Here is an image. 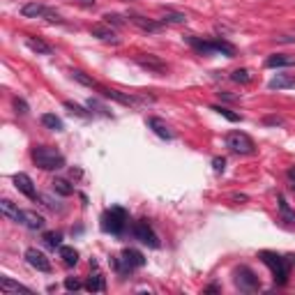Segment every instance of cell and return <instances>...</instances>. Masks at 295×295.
I'll use <instances>...</instances> for the list:
<instances>
[{
	"label": "cell",
	"mask_w": 295,
	"mask_h": 295,
	"mask_svg": "<svg viewBox=\"0 0 295 295\" xmlns=\"http://www.w3.org/2000/svg\"><path fill=\"white\" fill-rule=\"evenodd\" d=\"M30 157H33L35 166H39L42 171H60L62 166H65L62 152H58L51 146H35L30 150Z\"/></svg>",
	"instance_id": "cell-1"
},
{
	"label": "cell",
	"mask_w": 295,
	"mask_h": 295,
	"mask_svg": "<svg viewBox=\"0 0 295 295\" xmlns=\"http://www.w3.org/2000/svg\"><path fill=\"white\" fill-rule=\"evenodd\" d=\"M258 256L270 268L272 277H275V284H277V286H286L288 275H291V263H288V258H284V256H279V254H275V252H268V249L260 252Z\"/></svg>",
	"instance_id": "cell-2"
},
{
	"label": "cell",
	"mask_w": 295,
	"mask_h": 295,
	"mask_svg": "<svg viewBox=\"0 0 295 295\" xmlns=\"http://www.w3.org/2000/svg\"><path fill=\"white\" fill-rule=\"evenodd\" d=\"M129 226V212L120 205H113L102 215V228L111 235H122L125 228Z\"/></svg>",
	"instance_id": "cell-3"
},
{
	"label": "cell",
	"mask_w": 295,
	"mask_h": 295,
	"mask_svg": "<svg viewBox=\"0 0 295 295\" xmlns=\"http://www.w3.org/2000/svg\"><path fill=\"white\" fill-rule=\"evenodd\" d=\"M233 279H235V286L240 288L242 293H254V291H258V288H260L258 277H256V272H254L249 265H240V268H235Z\"/></svg>",
	"instance_id": "cell-4"
},
{
	"label": "cell",
	"mask_w": 295,
	"mask_h": 295,
	"mask_svg": "<svg viewBox=\"0 0 295 295\" xmlns=\"http://www.w3.org/2000/svg\"><path fill=\"white\" fill-rule=\"evenodd\" d=\"M226 146L231 148L233 152H238V155H254L256 152V143L244 131H231L226 136Z\"/></svg>",
	"instance_id": "cell-5"
},
{
	"label": "cell",
	"mask_w": 295,
	"mask_h": 295,
	"mask_svg": "<svg viewBox=\"0 0 295 295\" xmlns=\"http://www.w3.org/2000/svg\"><path fill=\"white\" fill-rule=\"evenodd\" d=\"M131 235H134L139 242L148 244V247H152V249H157V247H159V238H157V233L152 231V226L148 224L146 219L134 221V226H131Z\"/></svg>",
	"instance_id": "cell-6"
},
{
	"label": "cell",
	"mask_w": 295,
	"mask_h": 295,
	"mask_svg": "<svg viewBox=\"0 0 295 295\" xmlns=\"http://www.w3.org/2000/svg\"><path fill=\"white\" fill-rule=\"evenodd\" d=\"M134 60H136V65H141V67L148 72H155V74H164L166 72V62L162 60V58L152 55V53H141V55H136Z\"/></svg>",
	"instance_id": "cell-7"
},
{
	"label": "cell",
	"mask_w": 295,
	"mask_h": 295,
	"mask_svg": "<svg viewBox=\"0 0 295 295\" xmlns=\"http://www.w3.org/2000/svg\"><path fill=\"white\" fill-rule=\"evenodd\" d=\"M14 184H17V189L21 194H26L30 201H39V194H37V187L33 183V178L28 173H17L14 175Z\"/></svg>",
	"instance_id": "cell-8"
},
{
	"label": "cell",
	"mask_w": 295,
	"mask_h": 295,
	"mask_svg": "<svg viewBox=\"0 0 295 295\" xmlns=\"http://www.w3.org/2000/svg\"><path fill=\"white\" fill-rule=\"evenodd\" d=\"M26 260H28V263H30V265H33L35 270H39V272H46V275H49V272L53 270V268H51V260L46 258V256H44L39 249H35V247L26 249Z\"/></svg>",
	"instance_id": "cell-9"
},
{
	"label": "cell",
	"mask_w": 295,
	"mask_h": 295,
	"mask_svg": "<svg viewBox=\"0 0 295 295\" xmlns=\"http://www.w3.org/2000/svg\"><path fill=\"white\" fill-rule=\"evenodd\" d=\"M127 21L134 23L136 28H141V30H146V33H159L162 30V21H152V18L143 17V14H136V12H129L127 14Z\"/></svg>",
	"instance_id": "cell-10"
},
{
	"label": "cell",
	"mask_w": 295,
	"mask_h": 295,
	"mask_svg": "<svg viewBox=\"0 0 295 295\" xmlns=\"http://www.w3.org/2000/svg\"><path fill=\"white\" fill-rule=\"evenodd\" d=\"M90 35L97 37L99 42H106V44H120V39L115 37V30H113L109 23H95L90 28Z\"/></svg>",
	"instance_id": "cell-11"
},
{
	"label": "cell",
	"mask_w": 295,
	"mask_h": 295,
	"mask_svg": "<svg viewBox=\"0 0 295 295\" xmlns=\"http://www.w3.org/2000/svg\"><path fill=\"white\" fill-rule=\"evenodd\" d=\"M148 127L155 131L159 139H166V141H173L175 139V134L171 131V127H168V125L162 120V118H155V115H152V118H148Z\"/></svg>",
	"instance_id": "cell-12"
},
{
	"label": "cell",
	"mask_w": 295,
	"mask_h": 295,
	"mask_svg": "<svg viewBox=\"0 0 295 295\" xmlns=\"http://www.w3.org/2000/svg\"><path fill=\"white\" fill-rule=\"evenodd\" d=\"M0 212H2V215H5L7 219L17 221V224H23V217H26V210H18L9 199L0 201Z\"/></svg>",
	"instance_id": "cell-13"
},
{
	"label": "cell",
	"mask_w": 295,
	"mask_h": 295,
	"mask_svg": "<svg viewBox=\"0 0 295 295\" xmlns=\"http://www.w3.org/2000/svg\"><path fill=\"white\" fill-rule=\"evenodd\" d=\"M293 65L295 58H291L286 53H275V55H270L265 60V67H270V70H275V67H293Z\"/></svg>",
	"instance_id": "cell-14"
},
{
	"label": "cell",
	"mask_w": 295,
	"mask_h": 295,
	"mask_svg": "<svg viewBox=\"0 0 295 295\" xmlns=\"http://www.w3.org/2000/svg\"><path fill=\"white\" fill-rule=\"evenodd\" d=\"M23 226H28L30 231H42L46 226V219L42 215H37L35 210H26V217H23Z\"/></svg>",
	"instance_id": "cell-15"
},
{
	"label": "cell",
	"mask_w": 295,
	"mask_h": 295,
	"mask_svg": "<svg viewBox=\"0 0 295 295\" xmlns=\"http://www.w3.org/2000/svg\"><path fill=\"white\" fill-rule=\"evenodd\" d=\"M212 53H221L226 58H235L238 49L231 42H226V39H212Z\"/></svg>",
	"instance_id": "cell-16"
},
{
	"label": "cell",
	"mask_w": 295,
	"mask_h": 295,
	"mask_svg": "<svg viewBox=\"0 0 295 295\" xmlns=\"http://www.w3.org/2000/svg\"><path fill=\"white\" fill-rule=\"evenodd\" d=\"M270 90H286V88H295V76H288V74H277L268 83Z\"/></svg>",
	"instance_id": "cell-17"
},
{
	"label": "cell",
	"mask_w": 295,
	"mask_h": 295,
	"mask_svg": "<svg viewBox=\"0 0 295 295\" xmlns=\"http://www.w3.org/2000/svg\"><path fill=\"white\" fill-rule=\"evenodd\" d=\"M46 9L49 7H44L42 2H26V5L21 7V14L26 18H39L46 14Z\"/></svg>",
	"instance_id": "cell-18"
},
{
	"label": "cell",
	"mask_w": 295,
	"mask_h": 295,
	"mask_svg": "<svg viewBox=\"0 0 295 295\" xmlns=\"http://www.w3.org/2000/svg\"><path fill=\"white\" fill-rule=\"evenodd\" d=\"M58 254H60L62 263L67 265V268H74L78 263V252L74 249V247H67V244H62V247H58Z\"/></svg>",
	"instance_id": "cell-19"
},
{
	"label": "cell",
	"mask_w": 295,
	"mask_h": 295,
	"mask_svg": "<svg viewBox=\"0 0 295 295\" xmlns=\"http://www.w3.org/2000/svg\"><path fill=\"white\" fill-rule=\"evenodd\" d=\"M83 288H86V291H90V293H104V291H106L104 277H102L99 272H95V275H92V277L86 281V286H83Z\"/></svg>",
	"instance_id": "cell-20"
},
{
	"label": "cell",
	"mask_w": 295,
	"mask_h": 295,
	"mask_svg": "<svg viewBox=\"0 0 295 295\" xmlns=\"http://www.w3.org/2000/svg\"><path fill=\"white\" fill-rule=\"evenodd\" d=\"M26 44H28V49H30V51L39 53V55H51V53H53V49L49 46V44L42 42V39H35V37H28Z\"/></svg>",
	"instance_id": "cell-21"
},
{
	"label": "cell",
	"mask_w": 295,
	"mask_h": 295,
	"mask_svg": "<svg viewBox=\"0 0 295 295\" xmlns=\"http://www.w3.org/2000/svg\"><path fill=\"white\" fill-rule=\"evenodd\" d=\"M51 189L60 196H72L74 194V184H70V180H62V178H55L51 183Z\"/></svg>",
	"instance_id": "cell-22"
},
{
	"label": "cell",
	"mask_w": 295,
	"mask_h": 295,
	"mask_svg": "<svg viewBox=\"0 0 295 295\" xmlns=\"http://www.w3.org/2000/svg\"><path fill=\"white\" fill-rule=\"evenodd\" d=\"M42 125L46 127V129H53V131H62V129H65L62 120L55 115V113H44V115H42Z\"/></svg>",
	"instance_id": "cell-23"
},
{
	"label": "cell",
	"mask_w": 295,
	"mask_h": 295,
	"mask_svg": "<svg viewBox=\"0 0 295 295\" xmlns=\"http://www.w3.org/2000/svg\"><path fill=\"white\" fill-rule=\"evenodd\" d=\"M279 212H281V219L286 221V224H295V210L288 205V201L279 194Z\"/></svg>",
	"instance_id": "cell-24"
},
{
	"label": "cell",
	"mask_w": 295,
	"mask_h": 295,
	"mask_svg": "<svg viewBox=\"0 0 295 295\" xmlns=\"http://www.w3.org/2000/svg\"><path fill=\"white\" fill-rule=\"evenodd\" d=\"M72 78L78 81V83H83V86H88V88H92V90H99V86H102V83H97L95 78L88 76L86 72H81V70H72Z\"/></svg>",
	"instance_id": "cell-25"
},
{
	"label": "cell",
	"mask_w": 295,
	"mask_h": 295,
	"mask_svg": "<svg viewBox=\"0 0 295 295\" xmlns=\"http://www.w3.org/2000/svg\"><path fill=\"white\" fill-rule=\"evenodd\" d=\"M0 288H2L5 293H18V291H30L28 286H23V284H18V281H14V279H9V277H0Z\"/></svg>",
	"instance_id": "cell-26"
},
{
	"label": "cell",
	"mask_w": 295,
	"mask_h": 295,
	"mask_svg": "<svg viewBox=\"0 0 295 295\" xmlns=\"http://www.w3.org/2000/svg\"><path fill=\"white\" fill-rule=\"evenodd\" d=\"M162 23H187V14L184 12H173V9H164Z\"/></svg>",
	"instance_id": "cell-27"
},
{
	"label": "cell",
	"mask_w": 295,
	"mask_h": 295,
	"mask_svg": "<svg viewBox=\"0 0 295 295\" xmlns=\"http://www.w3.org/2000/svg\"><path fill=\"white\" fill-rule=\"evenodd\" d=\"M65 109H67L72 115H78V118H83V120H90V118H92V111H86L83 106L74 104V102H65Z\"/></svg>",
	"instance_id": "cell-28"
},
{
	"label": "cell",
	"mask_w": 295,
	"mask_h": 295,
	"mask_svg": "<svg viewBox=\"0 0 295 295\" xmlns=\"http://www.w3.org/2000/svg\"><path fill=\"white\" fill-rule=\"evenodd\" d=\"M210 109H212L215 113H219V115H224L226 120H231V122H240V120H242V115H240V113H233L231 109H226V106H210Z\"/></svg>",
	"instance_id": "cell-29"
},
{
	"label": "cell",
	"mask_w": 295,
	"mask_h": 295,
	"mask_svg": "<svg viewBox=\"0 0 295 295\" xmlns=\"http://www.w3.org/2000/svg\"><path fill=\"white\" fill-rule=\"evenodd\" d=\"M254 78V74L249 70H235L233 74H231V81H235V83H249V81H252Z\"/></svg>",
	"instance_id": "cell-30"
},
{
	"label": "cell",
	"mask_w": 295,
	"mask_h": 295,
	"mask_svg": "<svg viewBox=\"0 0 295 295\" xmlns=\"http://www.w3.org/2000/svg\"><path fill=\"white\" fill-rule=\"evenodd\" d=\"M104 23L115 26V28H122L125 23H127V17H120V14H104Z\"/></svg>",
	"instance_id": "cell-31"
},
{
	"label": "cell",
	"mask_w": 295,
	"mask_h": 295,
	"mask_svg": "<svg viewBox=\"0 0 295 295\" xmlns=\"http://www.w3.org/2000/svg\"><path fill=\"white\" fill-rule=\"evenodd\" d=\"M60 240H62V235L60 233H44V242L49 244V247H51V249H55V247H62L60 244Z\"/></svg>",
	"instance_id": "cell-32"
},
{
	"label": "cell",
	"mask_w": 295,
	"mask_h": 295,
	"mask_svg": "<svg viewBox=\"0 0 295 295\" xmlns=\"http://www.w3.org/2000/svg\"><path fill=\"white\" fill-rule=\"evenodd\" d=\"M88 109H90V111H99V113H102V115H106V118H111V111H109L106 106H102V104H99L97 99H92V97L88 99Z\"/></svg>",
	"instance_id": "cell-33"
},
{
	"label": "cell",
	"mask_w": 295,
	"mask_h": 295,
	"mask_svg": "<svg viewBox=\"0 0 295 295\" xmlns=\"http://www.w3.org/2000/svg\"><path fill=\"white\" fill-rule=\"evenodd\" d=\"M14 109H17V113H21V115H26V113L30 111V106L26 104V99H21V97H14Z\"/></svg>",
	"instance_id": "cell-34"
},
{
	"label": "cell",
	"mask_w": 295,
	"mask_h": 295,
	"mask_svg": "<svg viewBox=\"0 0 295 295\" xmlns=\"http://www.w3.org/2000/svg\"><path fill=\"white\" fill-rule=\"evenodd\" d=\"M65 288H67V291H78V288H83V284H81L76 277H67L65 279Z\"/></svg>",
	"instance_id": "cell-35"
},
{
	"label": "cell",
	"mask_w": 295,
	"mask_h": 295,
	"mask_svg": "<svg viewBox=\"0 0 295 295\" xmlns=\"http://www.w3.org/2000/svg\"><path fill=\"white\" fill-rule=\"evenodd\" d=\"M212 168H215L217 173H224V168H226V159H224V157H215V159H212Z\"/></svg>",
	"instance_id": "cell-36"
},
{
	"label": "cell",
	"mask_w": 295,
	"mask_h": 295,
	"mask_svg": "<svg viewBox=\"0 0 295 295\" xmlns=\"http://www.w3.org/2000/svg\"><path fill=\"white\" fill-rule=\"evenodd\" d=\"M286 178H288V183H291V189L295 191V166H291L286 171Z\"/></svg>",
	"instance_id": "cell-37"
},
{
	"label": "cell",
	"mask_w": 295,
	"mask_h": 295,
	"mask_svg": "<svg viewBox=\"0 0 295 295\" xmlns=\"http://www.w3.org/2000/svg\"><path fill=\"white\" fill-rule=\"evenodd\" d=\"M265 125H284V120L277 115H270V118H265Z\"/></svg>",
	"instance_id": "cell-38"
},
{
	"label": "cell",
	"mask_w": 295,
	"mask_h": 295,
	"mask_svg": "<svg viewBox=\"0 0 295 295\" xmlns=\"http://www.w3.org/2000/svg\"><path fill=\"white\" fill-rule=\"evenodd\" d=\"M203 293H221V286H219V284H210Z\"/></svg>",
	"instance_id": "cell-39"
},
{
	"label": "cell",
	"mask_w": 295,
	"mask_h": 295,
	"mask_svg": "<svg viewBox=\"0 0 295 295\" xmlns=\"http://www.w3.org/2000/svg\"><path fill=\"white\" fill-rule=\"evenodd\" d=\"M219 97L226 102H238V95H231V92H219Z\"/></svg>",
	"instance_id": "cell-40"
},
{
	"label": "cell",
	"mask_w": 295,
	"mask_h": 295,
	"mask_svg": "<svg viewBox=\"0 0 295 295\" xmlns=\"http://www.w3.org/2000/svg\"><path fill=\"white\" fill-rule=\"evenodd\" d=\"M83 7H95V0H78Z\"/></svg>",
	"instance_id": "cell-41"
},
{
	"label": "cell",
	"mask_w": 295,
	"mask_h": 295,
	"mask_svg": "<svg viewBox=\"0 0 295 295\" xmlns=\"http://www.w3.org/2000/svg\"><path fill=\"white\" fill-rule=\"evenodd\" d=\"M233 201H247V196H244V194H235Z\"/></svg>",
	"instance_id": "cell-42"
}]
</instances>
